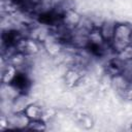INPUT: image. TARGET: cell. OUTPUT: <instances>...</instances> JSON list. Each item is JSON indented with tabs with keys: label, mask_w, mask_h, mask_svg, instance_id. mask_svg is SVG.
Returning <instances> with one entry per match:
<instances>
[{
	"label": "cell",
	"mask_w": 132,
	"mask_h": 132,
	"mask_svg": "<svg viewBox=\"0 0 132 132\" xmlns=\"http://www.w3.org/2000/svg\"><path fill=\"white\" fill-rule=\"evenodd\" d=\"M81 21V16L74 10V9H70L68 11H66L63 15H62V20H61V24L66 27L69 30H73L75 29L78 24Z\"/></svg>",
	"instance_id": "obj_2"
},
{
	"label": "cell",
	"mask_w": 132,
	"mask_h": 132,
	"mask_svg": "<svg viewBox=\"0 0 132 132\" xmlns=\"http://www.w3.org/2000/svg\"><path fill=\"white\" fill-rule=\"evenodd\" d=\"M131 39H132V26L126 23H120L116 25L113 37L109 46L116 54H119L125 47L131 44Z\"/></svg>",
	"instance_id": "obj_1"
},
{
	"label": "cell",
	"mask_w": 132,
	"mask_h": 132,
	"mask_svg": "<svg viewBox=\"0 0 132 132\" xmlns=\"http://www.w3.org/2000/svg\"><path fill=\"white\" fill-rule=\"evenodd\" d=\"M116 23L112 21H104L98 28L99 31L101 33L102 38L104 39V41L107 44H110L112 37H113V33H114V29H116Z\"/></svg>",
	"instance_id": "obj_3"
},
{
	"label": "cell",
	"mask_w": 132,
	"mask_h": 132,
	"mask_svg": "<svg viewBox=\"0 0 132 132\" xmlns=\"http://www.w3.org/2000/svg\"><path fill=\"white\" fill-rule=\"evenodd\" d=\"M27 129L38 130V131L45 130V123L42 121V119H39V120H32V121H30V123H29Z\"/></svg>",
	"instance_id": "obj_6"
},
{
	"label": "cell",
	"mask_w": 132,
	"mask_h": 132,
	"mask_svg": "<svg viewBox=\"0 0 132 132\" xmlns=\"http://www.w3.org/2000/svg\"><path fill=\"white\" fill-rule=\"evenodd\" d=\"M18 68L9 63H7V66L4 67L2 69V84L3 85H10L13 79L15 78L16 74H18Z\"/></svg>",
	"instance_id": "obj_4"
},
{
	"label": "cell",
	"mask_w": 132,
	"mask_h": 132,
	"mask_svg": "<svg viewBox=\"0 0 132 132\" xmlns=\"http://www.w3.org/2000/svg\"><path fill=\"white\" fill-rule=\"evenodd\" d=\"M24 112L30 119V121L42 119V116H43L42 108L40 106H38L37 104H34V103H29L28 106L25 108Z\"/></svg>",
	"instance_id": "obj_5"
}]
</instances>
